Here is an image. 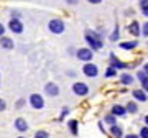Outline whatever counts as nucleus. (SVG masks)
Wrapping results in <instances>:
<instances>
[{"mask_svg": "<svg viewBox=\"0 0 148 138\" xmlns=\"http://www.w3.org/2000/svg\"><path fill=\"white\" fill-rule=\"evenodd\" d=\"M66 3L68 5H76V3H79V0H66Z\"/></svg>", "mask_w": 148, "mask_h": 138, "instance_id": "72a5a7b5", "label": "nucleus"}, {"mask_svg": "<svg viewBox=\"0 0 148 138\" xmlns=\"http://www.w3.org/2000/svg\"><path fill=\"white\" fill-rule=\"evenodd\" d=\"M138 137H140V138H148V127H147V125H145V127H143L142 130H140Z\"/></svg>", "mask_w": 148, "mask_h": 138, "instance_id": "393cba45", "label": "nucleus"}, {"mask_svg": "<svg viewBox=\"0 0 148 138\" xmlns=\"http://www.w3.org/2000/svg\"><path fill=\"white\" fill-rule=\"evenodd\" d=\"M132 96H133V99H135V100H138V102H147V100H148L147 92H145L143 89H135V90H132Z\"/></svg>", "mask_w": 148, "mask_h": 138, "instance_id": "ddd939ff", "label": "nucleus"}, {"mask_svg": "<svg viewBox=\"0 0 148 138\" xmlns=\"http://www.w3.org/2000/svg\"><path fill=\"white\" fill-rule=\"evenodd\" d=\"M45 94L49 97H58L59 96V85L56 82H46L45 84Z\"/></svg>", "mask_w": 148, "mask_h": 138, "instance_id": "6e6552de", "label": "nucleus"}, {"mask_svg": "<svg viewBox=\"0 0 148 138\" xmlns=\"http://www.w3.org/2000/svg\"><path fill=\"white\" fill-rule=\"evenodd\" d=\"M104 122H107L109 125H115V123H117V118H115V115H112V113H109V115H106V118H104Z\"/></svg>", "mask_w": 148, "mask_h": 138, "instance_id": "5701e85b", "label": "nucleus"}, {"mask_svg": "<svg viewBox=\"0 0 148 138\" xmlns=\"http://www.w3.org/2000/svg\"><path fill=\"white\" fill-rule=\"evenodd\" d=\"M104 76H106L107 79H110V77H115V76H117V69H115V68H112V66H109Z\"/></svg>", "mask_w": 148, "mask_h": 138, "instance_id": "4be33fe9", "label": "nucleus"}, {"mask_svg": "<svg viewBox=\"0 0 148 138\" xmlns=\"http://www.w3.org/2000/svg\"><path fill=\"white\" fill-rule=\"evenodd\" d=\"M7 110V102L3 100V99H0V112Z\"/></svg>", "mask_w": 148, "mask_h": 138, "instance_id": "2f4dec72", "label": "nucleus"}, {"mask_svg": "<svg viewBox=\"0 0 148 138\" xmlns=\"http://www.w3.org/2000/svg\"><path fill=\"white\" fill-rule=\"evenodd\" d=\"M122 49H125V51H130V49H135L138 46V41L137 40H133V41H123V43H120L119 44Z\"/></svg>", "mask_w": 148, "mask_h": 138, "instance_id": "a211bd4d", "label": "nucleus"}, {"mask_svg": "<svg viewBox=\"0 0 148 138\" xmlns=\"http://www.w3.org/2000/svg\"><path fill=\"white\" fill-rule=\"evenodd\" d=\"M68 127H69V132H71L73 137H77L79 135V122L77 120H69Z\"/></svg>", "mask_w": 148, "mask_h": 138, "instance_id": "f3484780", "label": "nucleus"}, {"mask_svg": "<svg viewBox=\"0 0 148 138\" xmlns=\"http://www.w3.org/2000/svg\"><path fill=\"white\" fill-rule=\"evenodd\" d=\"M128 33L133 35V36H140L142 35V27H140V23L137 20H133L130 25H128Z\"/></svg>", "mask_w": 148, "mask_h": 138, "instance_id": "f8f14e48", "label": "nucleus"}, {"mask_svg": "<svg viewBox=\"0 0 148 138\" xmlns=\"http://www.w3.org/2000/svg\"><path fill=\"white\" fill-rule=\"evenodd\" d=\"M13 125H15V128H16V132H20V133H25V132H28V128H30V125H28V122L25 120V118H21V117H18L13 122Z\"/></svg>", "mask_w": 148, "mask_h": 138, "instance_id": "1a4fd4ad", "label": "nucleus"}, {"mask_svg": "<svg viewBox=\"0 0 148 138\" xmlns=\"http://www.w3.org/2000/svg\"><path fill=\"white\" fill-rule=\"evenodd\" d=\"M142 71H145V74L148 76V63H145V66H143V69Z\"/></svg>", "mask_w": 148, "mask_h": 138, "instance_id": "e433bc0d", "label": "nucleus"}, {"mask_svg": "<svg viewBox=\"0 0 148 138\" xmlns=\"http://www.w3.org/2000/svg\"><path fill=\"white\" fill-rule=\"evenodd\" d=\"M25 104H27V100H25V99H18V100H16V109H23V107H25Z\"/></svg>", "mask_w": 148, "mask_h": 138, "instance_id": "cd10ccee", "label": "nucleus"}, {"mask_svg": "<svg viewBox=\"0 0 148 138\" xmlns=\"http://www.w3.org/2000/svg\"><path fill=\"white\" fill-rule=\"evenodd\" d=\"M16 138H28V137H23V135H20V137H16Z\"/></svg>", "mask_w": 148, "mask_h": 138, "instance_id": "58836bf2", "label": "nucleus"}, {"mask_svg": "<svg viewBox=\"0 0 148 138\" xmlns=\"http://www.w3.org/2000/svg\"><path fill=\"white\" fill-rule=\"evenodd\" d=\"M123 138H140V137L135 135V133H130V135H123Z\"/></svg>", "mask_w": 148, "mask_h": 138, "instance_id": "c9c22d12", "label": "nucleus"}, {"mask_svg": "<svg viewBox=\"0 0 148 138\" xmlns=\"http://www.w3.org/2000/svg\"><path fill=\"white\" fill-rule=\"evenodd\" d=\"M125 109H127V113H137L138 112V105H137V102H128L127 105H125Z\"/></svg>", "mask_w": 148, "mask_h": 138, "instance_id": "aec40b11", "label": "nucleus"}, {"mask_svg": "<svg viewBox=\"0 0 148 138\" xmlns=\"http://www.w3.org/2000/svg\"><path fill=\"white\" fill-rule=\"evenodd\" d=\"M86 38V43L89 44V48L92 49V51H99V49L104 48V41H102V35L97 31H90V30H87L84 35Z\"/></svg>", "mask_w": 148, "mask_h": 138, "instance_id": "f257e3e1", "label": "nucleus"}, {"mask_svg": "<svg viewBox=\"0 0 148 138\" xmlns=\"http://www.w3.org/2000/svg\"><path fill=\"white\" fill-rule=\"evenodd\" d=\"M73 92L76 94V96H79V97H86L87 94H89V85L86 84V82L77 81V82L73 84Z\"/></svg>", "mask_w": 148, "mask_h": 138, "instance_id": "39448f33", "label": "nucleus"}, {"mask_svg": "<svg viewBox=\"0 0 148 138\" xmlns=\"http://www.w3.org/2000/svg\"><path fill=\"white\" fill-rule=\"evenodd\" d=\"M68 113H69V109H68V107H63V110H61V115H59V120H63V118L66 117Z\"/></svg>", "mask_w": 148, "mask_h": 138, "instance_id": "c85d7f7f", "label": "nucleus"}, {"mask_svg": "<svg viewBox=\"0 0 148 138\" xmlns=\"http://www.w3.org/2000/svg\"><path fill=\"white\" fill-rule=\"evenodd\" d=\"M138 3H140V8H142L143 16H147L148 18V0H140Z\"/></svg>", "mask_w": 148, "mask_h": 138, "instance_id": "412c9836", "label": "nucleus"}, {"mask_svg": "<svg viewBox=\"0 0 148 138\" xmlns=\"http://www.w3.org/2000/svg\"><path fill=\"white\" fill-rule=\"evenodd\" d=\"M89 3H92V5H99V3H102V0H87Z\"/></svg>", "mask_w": 148, "mask_h": 138, "instance_id": "f704fd0d", "label": "nucleus"}, {"mask_svg": "<svg viewBox=\"0 0 148 138\" xmlns=\"http://www.w3.org/2000/svg\"><path fill=\"white\" fill-rule=\"evenodd\" d=\"M28 102H30L32 109H35V110H41L43 107H45V99L40 94H32L30 99H28Z\"/></svg>", "mask_w": 148, "mask_h": 138, "instance_id": "0eeeda50", "label": "nucleus"}, {"mask_svg": "<svg viewBox=\"0 0 148 138\" xmlns=\"http://www.w3.org/2000/svg\"><path fill=\"white\" fill-rule=\"evenodd\" d=\"M76 58L79 61H84V63H90L94 58V51L90 48H79L76 49Z\"/></svg>", "mask_w": 148, "mask_h": 138, "instance_id": "7ed1b4c3", "label": "nucleus"}, {"mask_svg": "<svg viewBox=\"0 0 148 138\" xmlns=\"http://www.w3.org/2000/svg\"><path fill=\"white\" fill-rule=\"evenodd\" d=\"M112 115H115V117H123L125 113H127V109L123 105H120V104H115V105L112 107Z\"/></svg>", "mask_w": 148, "mask_h": 138, "instance_id": "4468645a", "label": "nucleus"}, {"mask_svg": "<svg viewBox=\"0 0 148 138\" xmlns=\"http://www.w3.org/2000/svg\"><path fill=\"white\" fill-rule=\"evenodd\" d=\"M120 82L123 85H132L135 82V76L128 74V72H123V74H120Z\"/></svg>", "mask_w": 148, "mask_h": 138, "instance_id": "2eb2a0df", "label": "nucleus"}, {"mask_svg": "<svg viewBox=\"0 0 148 138\" xmlns=\"http://www.w3.org/2000/svg\"><path fill=\"white\" fill-rule=\"evenodd\" d=\"M145 77H147V74H145V71H138V72H137V79H138V81H143Z\"/></svg>", "mask_w": 148, "mask_h": 138, "instance_id": "c756f323", "label": "nucleus"}, {"mask_svg": "<svg viewBox=\"0 0 148 138\" xmlns=\"http://www.w3.org/2000/svg\"><path fill=\"white\" fill-rule=\"evenodd\" d=\"M110 135L114 138H123V128L120 125H110Z\"/></svg>", "mask_w": 148, "mask_h": 138, "instance_id": "dca6fc26", "label": "nucleus"}, {"mask_svg": "<svg viewBox=\"0 0 148 138\" xmlns=\"http://www.w3.org/2000/svg\"><path fill=\"white\" fill-rule=\"evenodd\" d=\"M82 74L87 76V77H97L99 76V68L92 61L90 63H84V66H82Z\"/></svg>", "mask_w": 148, "mask_h": 138, "instance_id": "423d86ee", "label": "nucleus"}, {"mask_svg": "<svg viewBox=\"0 0 148 138\" xmlns=\"http://www.w3.org/2000/svg\"><path fill=\"white\" fill-rule=\"evenodd\" d=\"M142 35L145 38H148V21H145L143 23V27H142Z\"/></svg>", "mask_w": 148, "mask_h": 138, "instance_id": "bb28decb", "label": "nucleus"}, {"mask_svg": "<svg viewBox=\"0 0 148 138\" xmlns=\"http://www.w3.org/2000/svg\"><path fill=\"white\" fill-rule=\"evenodd\" d=\"M140 84H142V89L148 94V76H147V77H145L143 81H140Z\"/></svg>", "mask_w": 148, "mask_h": 138, "instance_id": "a878e982", "label": "nucleus"}, {"mask_svg": "<svg viewBox=\"0 0 148 138\" xmlns=\"http://www.w3.org/2000/svg\"><path fill=\"white\" fill-rule=\"evenodd\" d=\"M0 48L10 51V49L15 48V43H13V40H12V38H8V36H5V35H3V36H0Z\"/></svg>", "mask_w": 148, "mask_h": 138, "instance_id": "9d476101", "label": "nucleus"}, {"mask_svg": "<svg viewBox=\"0 0 148 138\" xmlns=\"http://www.w3.org/2000/svg\"><path fill=\"white\" fill-rule=\"evenodd\" d=\"M119 38H120V27H119V25H115V28H114L112 35L109 36V40H110L112 43H115V41H119Z\"/></svg>", "mask_w": 148, "mask_h": 138, "instance_id": "6ab92c4d", "label": "nucleus"}, {"mask_svg": "<svg viewBox=\"0 0 148 138\" xmlns=\"http://www.w3.org/2000/svg\"><path fill=\"white\" fill-rule=\"evenodd\" d=\"M48 30L53 35H63L64 30H66V23L61 18H53V20L48 21Z\"/></svg>", "mask_w": 148, "mask_h": 138, "instance_id": "f03ea898", "label": "nucleus"}, {"mask_svg": "<svg viewBox=\"0 0 148 138\" xmlns=\"http://www.w3.org/2000/svg\"><path fill=\"white\" fill-rule=\"evenodd\" d=\"M109 59H110V66H112V68H115V69H127V68H128L127 64L122 63V61H120L119 58H117V56H115L114 53H110Z\"/></svg>", "mask_w": 148, "mask_h": 138, "instance_id": "9b49d317", "label": "nucleus"}, {"mask_svg": "<svg viewBox=\"0 0 148 138\" xmlns=\"http://www.w3.org/2000/svg\"><path fill=\"white\" fill-rule=\"evenodd\" d=\"M143 122H145V125L148 127V115H145V117H143Z\"/></svg>", "mask_w": 148, "mask_h": 138, "instance_id": "4c0bfd02", "label": "nucleus"}, {"mask_svg": "<svg viewBox=\"0 0 148 138\" xmlns=\"http://www.w3.org/2000/svg\"><path fill=\"white\" fill-rule=\"evenodd\" d=\"M5 31H7L5 25H3V23H0V36H3V35H5Z\"/></svg>", "mask_w": 148, "mask_h": 138, "instance_id": "473e14b6", "label": "nucleus"}, {"mask_svg": "<svg viewBox=\"0 0 148 138\" xmlns=\"http://www.w3.org/2000/svg\"><path fill=\"white\" fill-rule=\"evenodd\" d=\"M35 138H51V137H49V133L45 132V130H38V132L35 133Z\"/></svg>", "mask_w": 148, "mask_h": 138, "instance_id": "b1692460", "label": "nucleus"}, {"mask_svg": "<svg viewBox=\"0 0 148 138\" xmlns=\"http://www.w3.org/2000/svg\"><path fill=\"white\" fill-rule=\"evenodd\" d=\"M10 16H12V18H20L21 13H20L18 10H12V12H10Z\"/></svg>", "mask_w": 148, "mask_h": 138, "instance_id": "7c9ffc66", "label": "nucleus"}, {"mask_svg": "<svg viewBox=\"0 0 148 138\" xmlns=\"http://www.w3.org/2000/svg\"><path fill=\"white\" fill-rule=\"evenodd\" d=\"M8 30H10L12 33H15V35H21L23 30H25L23 21H21L20 18H10V21H8Z\"/></svg>", "mask_w": 148, "mask_h": 138, "instance_id": "20e7f679", "label": "nucleus"}]
</instances>
